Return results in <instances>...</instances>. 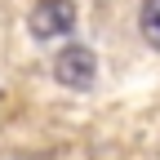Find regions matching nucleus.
Returning a JSON list of instances; mask_svg holds the SVG:
<instances>
[{"label": "nucleus", "instance_id": "f257e3e1", "mask_svg": "<svg viewBox=\"0 0 160 160\" xmlns=\"http://www.w3.org/2000/svg\"><path fill=\"white\" fill-rule=\"evenodd\" d=\"M53 80H58L62 89H89L93 80H98V58H93V49H85V45L58 49V58H53Z\"/></svg>", "mask_w": 160, "mask_h": 160}, {"label": "nucleus", "instance_id": "f03ea898", "mask_svg": "<svg viewBox=\"0 0 160 160\" xmlns=\"http://www.w3.org/2000/svg\"><path fill=\"white\" fill-rule=\"evenodd\" d=\"M76 27V5L71 0H40L31 9V36L36 40H53V36H67Z\"/></svg>", "mask_w": 160, "mask_h": 160}, {"label": "nucleus", "instance_id": "7ed1b4c3", "mask_svg": "<svg viewBox=\"0 0 160 160\" xmlns=\"http://www.w3.org/2000/svg\"><path fill=\"white\" fill-rule=\"evenodd\" d=\"M142 40L160 49V0H142Z\"/></svg>", "mask_w": 160, "mask_h": 160}]
</instances>
